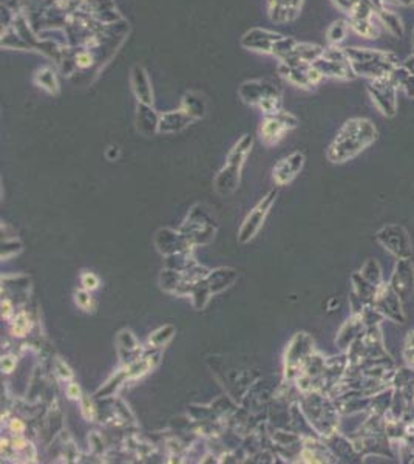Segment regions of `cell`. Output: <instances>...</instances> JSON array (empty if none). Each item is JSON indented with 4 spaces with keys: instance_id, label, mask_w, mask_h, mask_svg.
<instances>
[{
    "instance_id": "2e32d148",
    "label": "cell",
    "mask_w": 414,
    "mask_h": 464,
    "mask_svg": "<svg viewBox=\"0 0 414 464\" xmlns=\"http://www.w3.org/2000/svg\"><path fill=\"white\" fill-rule=\"evenodd\" d=\"M116 350H118V356L124 366L136 361L138 358L144 354L143 345L139 344L134 331L129 328L121 330L118 336H116Z\"/></svg>"
},
{
    "instance_id": "5b68a950",
    "label": "cell",
    "mask_w": 414,
    "mask_h": 464,
    "mask_svg": "<svg viewBox=\"0 0 414 464\" xmlns=\"http://www.w3.org/2000/svg\"><path fill=\"white\" fill-rule=\"evenodd\" d=\"M179 231L189 240V243L195 246L212 242L217 228H215V221L207 215L201 206H194Z\"/></svg>"
},
{
    "instance_id": "6da1fadb",
    "label": "cell",
    "mask_w": 414,
    "mask_h": 464,
    "mask_svg": "<svg viewBox=\"0 0 414 464\" xmlns=\"http://www.w3.org/2000/svg\"><path fill=\"white\" fill-rule=\"evenodd\" d=\"M377 138V129L367 118L348 120L337 132L326 151V158L333 164H342L355 158Z\"/></svg>"
},
{
    "instance_id": "60d3db41",
    "label": "cell",
    "mask_w": 414,
    "mask_h": 464,
    "mask_svg": "<svg viewBox=\"0 0 414 464\" xmlns=\"http://www.w3.org/2000/svg\"><path fill=\"white\" fill-rule=\"evenodd\" d=\"M386 5H399V6H410L413 5V0H384Z\"/></svg>"
},
{
    "instance_id": "74e56055",
    "label": "cell",
    "mask_w": 414,
    "mask_h": 464,
    "mask_svg": "<svg viewBox=\"0 0 414 464\" xmlns=\"http://www.w3.org/2000/svg\"><path fill=\"white\" fill-rule=\"evenodd\" d=\"M333 4L338 8V10L346 13V14H350L353 11V8L354 5L357 4V0H333Z\"/></svg>"
},
{
    "instance_id": "ac0fdd59",
    "label": "cell",
    "mask_w": 414,
    "mask_h": 464,
    "mask_svg": "<svg viewBox=\"0 0 414 464\" xmlns=\"http://www.w3.org/2000/svg\"><path fill=\"white\" fill-rule=\"evenodd\" d=\"M238 279V272L232 268H217L211 269L209 274L204 277L206 286L209 288L211 294H218L225 291L226 288L232 286Z\"/></svg>"
},
{
    "instance_id": "7a4b0ae2",
    "label": "cell",
    "mask_w": 414,
    "mask_h": 464,
    "mask_svg": "<svg viewBox=\"0 0 414 464\" xmlns=\"http://www.w3.org/2000/svg\"><path fill=\"white\" fill-rule=\"evenodd\" d=\"M343 50L355 76L367 79L390 76L391 71L401 64L397 54L386 50L360 47H346Z\"/></svg>"
},
{
    "instance_id": "f1b7e54d",
    "label": "cell",
    "mask_w": 414,
    "mask_h": 464,
    "mask_svg": "<svg viewBox=\"0 0 414 464\" xmlns=\"http://www.w3.org/2000/svg\"><path fill=\"white\" fill-rule=\"evenodd\" d=\"M264 116H274L283 112V96H281L280 90L276 93H271L266 98H263L261 101L256 105Z\"/></svg>"
},
{
    "instance_id": "8992f818",
    "label": "cell",
    "mask_w": 414,
    "mask_h": 464,
    "mask_svg": "<svg viewBox=\"0 0 414 464\" xmlns=\"http://www.w3.org/2000/svg\"><path fill=\"white\" fill-rule=\"evenodd\" d=\"M277 195H278L277 189L269 190V192L254 206L251 212L246 215L242 226H239V229H238V242L239 243L246 245V243L252 242V240L256 237V234H259L260 229L263 228L264 221H266L272 206L276 204Z\"/></svg>"
},
{
    "instance_id": "484cf974",
    "label": "cell",
    "mask_w": 414,
    "mask_h": 464,
    "mask_svg": "<svg viewBox=\"0 0 414 464\" xmlns=\"http://www.w3.org/2000/svg\"><path fill=\"white\" fill-rule=\"evenodd\" d=\"M129 381H130L129 373H127L126 367H124L122 370L116 371L114 375H112L109 379H107V383L102 387L97 388L96 393L93 395V398H96V400H102V398H110L116 392H118L124 384L129 383Z\"/></svg>"
},
{
    "instance_id": "30bf717a",
    "label": "cell",
    "mask_w": 414,
    "mask_h": 464,
    "mask_svg": "<svg viewBox=\"0 0 414 464\" xmlns=\"http://www.w3.org/2000/svg\"><path fill=\"white\" fill-rule=\"evenodd\" d=\"M297 126H299V120L292 113L283 110L274 116H264L263 122L260 124L259 135L261 143L271 147L280 143L285 134L294 130Z\"/></svg>"
},
{
    "instance_id": "603a6c76",
    "label": "cell",
    "mask_w": 414,
    "mask_h": 464,
    "mask_svg": "<svg viewBox=\"0 0 414 464\" xmlns=\"http://www.w3.org/2000/svg\"><path fill=\"white\" fill-rule=\"evenodd\" d=\"M160 362V354H143L141 358H138L136 361L127 364V366H124L129 373V378L130 381H135V379H141L144 378L146 375H148L156 366H158Z\"/></svg>"
},
{
    "instance_id": "9a60e30c",
    "label": "cell",
    "mask_w": 414,
    "mask_h": 464,
    "mask_svg": "<svg viewBox=\"0 0 414 464\" xmlns=\"http://www.w3.org/2000/svg\"><path fill=\"white\" fill-rule=\"evenodd\" d=\"M278 92V88L266 79H249L244 81L238 88V95L242 101L247 105L256 107L263 98H266L271 93Z\"/></svg>"
},
{
    "instance_id": "ba28073f",
    "label": "cell",
    "mask_w": 414,
    "mask_h": 464,
    "mask_svg": "<svg viewBox=\"0 0 414 464\" xmlns=\"http://www.w3.org/2000/svg\"><path fill=\"white\" fill-rule=\"evenodd\" d=\"M397 87L391 76L369 79L368 81V95L376 109L386 118H393L397 112Z\"/></svg>"
},
{
    "instance_id": "d590c367",
    "label": "cell",
    "mask_w": 414,
    "mask_h": 464,
    "mask_svg": "<svg viewBox=\"0 0 414 464\" xmlns=\"http://www.w3.org/2000/svg\"><path fill=\"white\" fill-rule=\"evenodd\" d=\"M67 396H69V400L81 401V398L84 396V395H82L81 385L78 383H73V381H70V384L67 385Z\"/></svg>"
},
{
    "instance_id": "e0dca14e",
    "label": "cell",
    "mask_w": 414,
    "mask_h": 464,
    "mask_svg": "<svg viewBox=\"0 0 414 464\" xmlns=\"http://www.w3.org/2000/svg\"><path fill=\"white\" fill-rule=\"evenodd\" d=\"M194 121L195 120L190 118V116L181 109L160 113L158 134H164V135L177 134V132L187 129Z\"/></svg>"
},
{
    "instance_id": "d4e9b609",
    "label": "cell",
    "mask_w": 414,
    "mask_h": 464,
    "mask_svg": "<svg viewBox=\"0 0 414 464\" xmlns=\"http://www.w3.org/2000/svg\"><path fill=\"white\" fill-rule=\"evenodd\" d=\"M179 109L184 110L192 120H201L206 116L207 104L203 95L196 92H187L184 93L183 99H181Z\"/></svg>"
},
{
    "instance_id": "4316f807",
    "label": "cell",
    "mask_w": 414,
    "mask_h": 464,
    "mask_svg": "<svg viewBox=\"0 0 414 464\" xmlns=\"http://www.w3.org/2000/svg\"><path fill=\"white\" fill-rule=\"evenodd\" d=\"M175 335H177V328L172 324L162 325L160 328H156L153 333L148 336V345H150L152 350H162V348L175 337Z\"/></svg>"
},
{
    "instance_id": "ab89813d",
    "label": "cell",
    "mask_w": 414,
    "mask_h": 464,
    "mask_svg": "<svg viewBox=\"0 0 414 464\" xmlns=\"http://www.w3.org/2000/svg\"><path fill=\"white\" fill-rule=\"evenodd\" d=\"M10 429L13 430L14 434L20 435L23 432V430H25V424H23V422L20 419H11L10 421Z\"/></svg>"
},
{
    "instance_id": "9c48e42d",
    "label": "cell",
    "mask_w": 414,
    "mask_h": 464,
    "mask_svg": "<svg viewBox=\"0 0 414 464\" xmlns=\"http://www.w3.org/2000/svg\"><path fill=\"white\" fill-rule=\"evenodd\" d=\"M277 71L289 84L302 90H312L325 79L323 74L314 67V64L280 62Z\"/></svg>"
},
{
    "instance_id": "d6986e66",
    "label": "cell",
    "mask_w": 414,
    "mask_h": 464,
    "mask_svg": "<svg viewBox=\"0 0 414 464\" xmlns=\"http://www.w3.org/2000/svg\"><path fill=\"white\" fill-rule=\"evenodd\" d=\"M160 113H156L153 105L136 103V129L144 137H152L158 134Z\"/></svg>"
},
{
    "instance_id": "e575fe53",
    "label": "cell",
    "mask_w": 414,
    "mask_h": 464,
    "mask_svg": "<svg viewBox=\"0 0 414 464\" xmlns=\"http://www.w3.org/2000/svg\"><path fill=\"white\" fill-rule=\"evenodd\" d=\"M18 246H22V243L16 242V240H13V242L4 243V246H2V260H6V259H10V257H14L16 254H19L20 250H13V248H18Z\"/></svg>"
},
{
    "instance_id": "f546056e",
    "label": "cell",
    "mask_w": 414,
    "mask_h": 464,
    "mask_svg": "<svg viewBox=\"0 0 414 464\" xmlns=\"http://www.w3.org/2000/svg\"><path fill=\"white\" fill-rule=\"evenodd\" d=\"M31 327H32L31 318L28 316L27 313L22 311L19 314H16V318H13L10 330H11V335L14 337H25L30 333Z\"/></svg>"
},
{
    "instance_id": "8fae6325",
    "label": "cell",
    "mask_w": 414,
    "mask_h": 464,
    "mask_svg": "<svg viewBox=\"0 0 414 464\" xmlns=\"http://www.w3.org/2000/svg\"><path fill=\"white\" fill-rule=\"evenodd\" d=\"M312 352V341L306 333H297L291 344L288 345L285 353V376L286 379H294L299 375L308 356Z\"/></svg>"
},
{
    "instance_id": "cb8c5ba5",
    "label": "cell",
    "mask_w": 414,
    "mask_h": 464,
    "mask_svg": "<svg viewBox=\"0 0 414 464\" xmlns=\"http://www.w3.org/2000/svg\"><path fill=\"white\" fill-rule=\"evenodd\" d=\"M32 81H35V84L39 88H42L44 92L49 95H57L61 92L59 78H57L56 70L53 67H49V65L37 69L35 71V76H32Z\"/></svg>"
},
{
    "instance_id": "52a82bcc",
    "label": "cell",
    "mask_w": 414,
    "mask_h": 464,
    "mask_svg": "<svg viewBox=\"0 0 414 464\" xmlns=\"http://www.w3.org/2000/svg\"><path fill=\"white\" fill-rule=\"evenodd\" d=\"M314 67L323 74V78L338 81H351L357 78L351 69L350 61H348L345 50L341 47L329 45L325 48V53L314 62Z\"/></svg>"
},
{
    "instance_id": "1f68e13d",
    "label": "cell",
    "mask_w": 414,
    "mask_h": 464,
    "mask_svg": "<svg viewBox=\"0 0 414 464\" xmlns=\"http://www.w3.org/2000/svg\"><path fill=\"white\" fill-rule=\"evenodd\" d=\"M81 413L82 417H84L87 421H95L96 419V407L92 401V398L84 395L81 398Z\"/></svg>"
},
{
    "instance_id": "83f0119b",
    "label": "cell",
    "mask_w": 414,
    "mask_h": 464,
    "mask_svg": "<svg viewBox=\"0 0 414 464\" xmlns=\"http://www.w3.org/2000/svg\"><path fill=\"white\" fill-rule=\"evenodd\" d=\"M350 30H351L350 22L345 21V19H338V21L333 22V23H331V27L328 28V31H326L328 44L333 45V47H338L346 39Z\"/></svg>"
},
{
    "instance_id": "44dd1931",
    "label": "cell",
    "mask_w": 414,
    "mask_h": 464,
    "mask_svg": "<svg viewBox=\"0 0 414 464\" xmlns=\"http://www.w3.org/2000/svg\"><path fill=\"white\" fill-rule=\"evenodd\" d=\"M396 226H388L384 231L379 232V240L382 242L388 250H390L393 254L396 255H401V257H408L411 253V248H410V242H408V237H407V232H402L399 236V238L394 237L396 236Z\"/></svg>"
},
{
    "instance_id": "d6a6232c",
    "label": "cell",
    "mask_w": 414,
    "mask_h": 464,
    "mask_svg": "<svg viewBox=\"0 0 414 464\" xmlns=\"http://www.w3.org/2000/svg\"><path fill=\"white\" fill-rule=\"evenodd\" d=\"M101 285V280L95 274V272H90V271H84L81 274V288L87 289V291H95V289L99 288Z\"/></svg>"
},
{
    "instance_id": "4dcf8cb0",
    "label": "cell",
    "mask_w": 414,
    "mask_h": 464,
    "mask_svg": "<svg viewBox=\"0 0 414 464\" xmlns=\"http://www.w3.org/2000/svg\"><path fill=\"white\" fill-rule=\"evenodd\" d=\"M74 303H76L78 308H81L82 311L90 313L95 310L93 297H92V294H90V291H87V289H84V288L76 289V291H74Z\"/></svg>"
},
{
    "instance_id": "ffe728a7",
    "label": "cell",
    "mask_w": 414,
    "mask_h": 464,
    "mask_svg": "<svg viewBox=\"0 0 414 464\" xmlns=\"http://www.w3.org/2000/svg\"><path fill=\"white\" fill-rule=\"evenodd\" d=\"M325 53V48L317 44L311 42H297L294 50L286 59L280 62H289V64H314L321 54Z\"/></svg>"
},
{
    "instance_id": "277c9868",
    "label": "cell",
    "mask_w": 414,
    "mask_h": 464,
    "mask_svg": "<svg viewBox=\"0 0 414 464\" xmlns=\"http://www.w3.org/2000/svg\"><path fill=\"white\" fill-rule=\"evenodd\" d=\"M243 48L249 52L276 56L278 61H283L291 54L297 40L294 37L283 36L277 31L266 28H251L247 30L239 40Z\"/></svg>"
},
{
    "instance_id": "836d02e7",
    "label": "cell",
    "mask_w": 414,
    "mask_h": 464,
    "mask_svg": "<svg viewBox=\"0 0 414 464\" xmlns=\"http://www.w3.org/2000/svg\"><path fill=\"white\" fill-rule=\"evenodd\" d=\"M54 371H56V375L59 376L62 381H73V376H74V373L73 370L70 369V366L65 361L62 359H56L54 362Z\"/></svg>"
},
{
    "instance_id": "f35d334b",
    "label": "cell",
    "mask_w": 414,
    "mask_h": 464,
    "mask_svg": "<svg viewBox=\"0 0 414 464\" xmlns=\"http://www.w3.org/2000/svg\"><path fill=\"white\" fill-rule=\"evenodd\" d=\"M0 306H2V319H11L13 318V314H14V306H13V303L10 302V301H8V299H4L2 301V305H0Z\"/></svg>"
},
{
    "instance_id": "7c38bea8",
    "label": "cell",
    "mask_w": 414,
    "mask_h": 464,
    "mask_svg": "<svg viewBox=\"0 0 414 464\" xmlns=\"http://www.w3.org/2000/svg\"><path fill=\"white\" fill-rule=\"evenodd\" d=\"M304 161H306V156L300 151L292 152L291 155H288V156H285V158H281L274 166V169H272V178H274L276 185L277 186H286V185L291 183V181L302 172Z\"/></svg>"
},
{
    "instance_id": "8d00e7d4",
    "label": "cell",
    "mask_w": 414,
    "mask_h": 464,
    "mask_svg": "<svg viewBox=\"0 0 414 464\" xmlns=\"http://www.w3.org/2000/svg\"><path fill=\"white\" fill-rule=\"evenodd\" d=\"M16 364H18V361H16L14 356L8 354V356H4V358H2L0 367H2V371L5 373V375H10V373H13V370L16 369Z\"/></svg>"
},
{
    "instance_id": "7402d4cb",
    "label": "cell",
    "mask_w": 414,
    "mask_h": 464,
    "mask_svg": "<svg viewBox=\"0 0 414 464\" xmlns=\"http://www.w3.org/2000/svg\"><path fill=\"white\" fill-rule=\"evenodd\" d=\"M266 10L269 19L276 23H286L299 18L294 11L292 0H268Z\"/></svg>"
},
{
    "instance_id": "5bb4252c",
    "label": "cell",
    "mask_w": 414,
    "mask_h": 464,
    "mask_svg": "<svg viewBox=\"0 0 414 464\" xmlns=\"http://www.w3.org/2000/svg\"><path fill=\"white\" fill-rule=\"evenodd\" d=\"M130 87L134 92L136 103L138 104H147L153 105L155 103V95H153V87L150 78L144 65L135 64L130 70Z\"/></svg>"
},
{
    "instance_id": "3957f363",
    "label": "cell",
    "mask_w": 414,
    "mask_h": 464,
    "mask_svg": "<svg viewBox=\"0 0 414 464\" xmlns=\"http://www.w3.org/2000/svg\"><path fill=\"white\" fill-rule=\"evenodd\" d=\"M254 146V137L244 134L232 146L226 156V163L213 180V187L223 197L234 194L242 181V170Z\"/></svg>"
},
{
    "instance_id": "b9f144b4",
    "label": "cell",
    "mask_w": 414,
    "mask_h": 464,
    "mask_svg": "<svg viewBox=\"0 0 414 464\" xmlns=\"http://www.w3.org/2000/svg\"><path fill=\"white\" fill-rule=\"evenodd\" d=\"M413 6H414V0H413Z\"/></svg>"
},
{
    "instance_id": "4fadbf2b",
    "label": "cell",
    "mask_w": 414,
    "mask_h": 464,
    "mask_svg": "<svg viewBox=\"0 0 414 464\" xmlns=\"http://www.w3.org/2000/svg\"><path fill=\"white\" fill-rule=\"evenodd\" d=\"M155 245L158 248V251L165 255L172 257L186 251H192L194 245L189 243V240L181 234V231H173V229H160L156 232L155 237Z\"/></svg>"
}]
</instances>
